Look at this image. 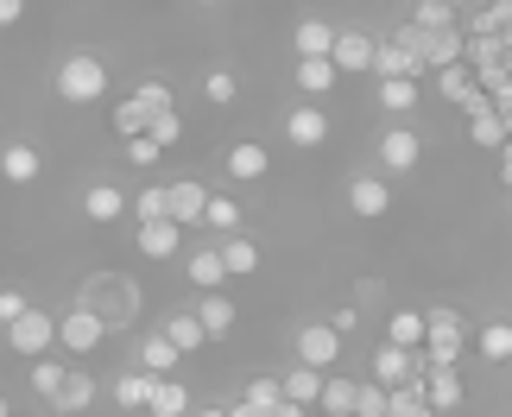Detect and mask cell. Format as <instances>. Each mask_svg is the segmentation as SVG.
<instances>
[{"instance_id": "cell-53", "label": "cell", "mask_w": 512, "mask_h": 417, "mask_svg": "<svg viewBox=\"0 0 512 417\" xmlns=\"http://www.w3.org/2000/svg\"><path fill=\"white\" fill-rule=\"evenodd\" d=\"M272 417H310V411H304V405H291V399H285V405H279V411H272Z\"/></svg>"}, {"instance_id": "cell-50", "label": "cell", "mask_w": 512, "mask_h": 417, "mask_svg": "<svg viewBox=\"0 0 512 417\" xmlns=\"http://www.w3.org/2000/svg\"><path fill=\"white\" fill-rule=\"evenodd\" d=\"M329 329H336V335H342V342H348V329H361V310H354V304H342L336 316H329Z\"/></svg>"}, {"instance_id": "cell-7", "label": "cell", "mask_w": 512, "mask_h": 417, "mask_svg": "<svg viewBox=\"0 0 512 417\" xmlns=\"http://www.w3.org/2000/svg\"><path fill=\"white\" fill-rule=\"evenodd\" d=\"M7 348L19 354V361H51V348H57V316H45V310L19 316V323L7 329Z\"/></svg>"}, {"instance_id": "cell-1", "label": "cell", "mask_w": 512, "mask_h": 417, "mask_svg": "<svg viewBox=\"0 0 512 417\" xmlns=\"http://www.w3.org/2000/svg\"><path fill=\"white\" fill-rule=\"evenodd\" d=\"M83 310H95L108 329H127L133 316H140V291H133V278L127 272H95L89 285H83V297H76Z\"/></svg>"}, {"instance_id": "cell-21", "label": "cell", "mask_w": 512, "mask_h": 417, "mask_svg": "<svg viewBox=\"0 0 512 417\" xmlns=\"http://www.w3.org/2000/svg\"><path fill=\"white\" fill-rule=\"evenodd\" d=\"M38 171H45L38 146H26V139H7V146H0V177H7V184H32Z\"/></svg>"}, {"instance_id": "cell-12", "label": "cell", "mask_w": 512, "mask_h": 417, "mask_svg": "<svg viewBox=\"0 0 512 417\" xmlns=\"http://www.w3.org/2000/svg\"><path fill=\"white\" fill-rule=\"evenodd\" d=\"M285 139H291V146H298V152H317L323 139H329V114H323L317 102L291 108V114H285Z\"/></svg>"}, {"instance_id": "cell-11", "label": "cell", "mask_w": 512, "mask_h": 417, "mask_svg": "<svg viewBox=\"0 0 512 417\" xmlns=\"http://www.w3.org/2000/svg\"><path fill=\"white\" fill-rule=\"evenodd\" d=\"M222 171L234 177V184H260V177L272 171V152L260 146V139H234L228 158H222Z\"/></svg>"}, {"instance_id": "cell-52", "label": "cell", "mask_w": 512, "mask_h": 417, "mask_svg": "<svg viewBox=\"0 0 512 417\" xmlns=\"http://www.w3.org/2000/svg\"><path fill=\"white\" fill-rule=\"evenodd\" d=\"M500 177H506V190H512V139H506V152H500Z\"/></svg>"}, {"instance_id": "cell-4", "label": "cell", "mask_w": 512, "mask_h": 417, "mask_svg": "<svg viewBox=\"0 0 512 417\" xmlns=\"http://www.w3.org/2000/svg\"><path fill=\"white\" fill-rule=\"evenodd\" d=\"M424 354H405V348H392V342H380L373 348V361H367V380H380L386 392H405V386H424Z\"/></svg>"}, {"instance_id": "cell-34", "label": "cell", "mask_w": 512, "mask_h": 417, "mask_svg": "<svg viewBox=\"0 0 512 417\" xmlns=\"http://www.w3.org/2000/svg\"><path fill=\"white\" fill-rule=\"evenodd\" d=\"M203 228H209V234H222V241H234V234H241V203H234V196H209Z\"/></svg>"}, {"instance_id": "cell-8", "label": "cell", "mask_w": 512, "mask_h": 417, "mask_svg": "<svg viewBox=\"0 0 512 417\" xmlns=\"http://www.w3.org/2000/svg\"><path fill=\"white\" fill-rule=\"evenodd\" d=\"M336 361H342V335L329 329V323H304V329H298V367L336 373Z\"/></svg>"}, {"instance_id": "cell-29", "label": "cell", "mask_w": 512, "mask_h": 417, "mask_svg": "<svg viewBox=\"0 0 512 417\" xmlns=\"http://www.w3.org/2000/svg\"><path fill=\"white\" fill-rule=\"evenodd\" d=\"M152 417H190L196 405H190V386L184 380H159L152 386V405H146Z\"/></svg>"}, {"instance_id": "cell-28", "label": "cell", "mask_w": 512, "mask_h": 417, "mask_svg": "<svg viewBox=\"0 0 512 417\" xmlns=\"http://www.w3.org/2000/svg\"><path fill=\"white\" fill-rule=\"evenodd\" d=\"M165 335L177 342V354H184V361H190V354H203V342H209V335H203V323H196V310H177V316H165Z\"/></svg>"}, {"instance_id": "cell-24", "label": "cell", "mask_w": 512, "mask_h": 417, "mask_svg": "<svg viewBox=\"0 0 512 417\" xmlns=\"http://www.w3.org/2000/svg\"><path fill=\"white\" fill-rule=\"evenodd\" d=\"M234 316H241V310H234V297H228V291H209L203 304H196V323H203V335H209V342H222V335H234Z\"/></svg>"}, {"instance_id": "cell-18", "label": "cell", "mask_w": 512, "mask_h": 417, "mask_svg": "<svg viewBox=\"0 0 512 417\" xmlns=\"http://www.w3.org/2000/svg\"><path fill=\"white\" fill-rule=\"evenodd\" d=\"M95 399H102V380L95 373H83V367H70V380H64V392H57V417H76V411H89Z\"/></svg>"}, {"instance_id": "cell-17", "label": "cell", "mask_w": 512, "mask_h": 417, "mask_svg": "<svg viewBox=\"0 0 512 417\" xmlns=\"http://www.w3.org/2000/svg\"><path fill=\"white\" fill-rule=\"evenodd\" d=\"M184 278H190V285H196V291H203V297H209V291H222V285H228V266H222V247H196V253H190V260H184Z\"/></svg>"}, {"instance_id": "cell-33", "label": "cell", "mask_w": 512, "mask_h": 417, "mask_svg": "<svg viewBox=\"0 0 512 417\" xmlns=\"http://www.w3.org/2000/svg\"><path fill=\"white\" fill-rule=\"evenodd\" d=\"M354 399H361V380H342V373H329L317 411H329V417H354Z\"/></svg>"}, {"instance_id": "cell-37", "label": "cell", "mask_w": 512, "mask_h": 417, "mask_svg": "<svg viewBox=\"0 0 512 417\" xmlns=\"http://www.w3.org/2000/svg\"><path fill=\"white\" fill-rule=\"evenodd\" d=\"M133 215H140V228L171 222V196H165V184H146L140 196H133Z\"/></svg>"}, {"instance_id": "cell-32", "label": "cell", "mask_w": 512, "mask_h": 417, "mask_svg": "<svg viewBox=\"0 0 512 417\" xmlns=\"http://www.w3.org/2000/svg\"><path fill=\"white\" fill-rule=\"evenodd\" d=\"M222 247V266H228V278H247V272H260V247L247 241V234H234V241H215Z\"/></svg>"}, {"instance_id": "cell-55", "label": "cell", "mask_w": 512, "mask_h": 417, "mask_svg": "<svg viewBox=\"0 0 512 417\" xmlns=\"http://www.w3.org/2000/svg\"><path fill=\"white\" fill-rule=\"evenodd\" d=\"M0 417H13V411H7V392H0Z\"/></svg>"}, {"instance_id": "cell-25", "label": "cell", "mask_w": 512, "mask_h": 417, "mask_svg": "<svg viewBox=\"0 0 512 417\" xmlns=\"http://www.w3.org/2000/svg\"><path fill=\"white\" fill-rule=\"evenodd\" d=\"M279 386H285V399L291 405H323V386H329V373H310V367H291V373H279Z\"/></svg>"}, {"instance_id": "cell-41", "label": "cell", "mask_w": 512, "mask_h": 417, "mask_svg": "<svg viewBox=\"0 0 512 417\" xmlns=\"http://www.w3.org/2000/svg\"><path fill=\"white\" fill-rule=\"evenodd\" d=\"M133 102H140L152 121H159V114H177V102H171V83H159V76H146L140 89H133Z\"/></svg>"}, {"instance_id": "cell-9", "label": "cell", "mask_w": 512, "mask_h": 417, "mask_svg": "<svg viewBox=\"0 0 512 417\" xmlns=\"http://www.w3.org/2000/svg\"><path fill=\"white\" fill-rule=\"evenodd\" d=\"M165 196H171V222H177V228H203V215H209V190H203V177H171Z\"/></svg>"}, {"instance_id": "cell-43", "label": "cell", "mask_w": 512, "mask_h": 417, "mask_svg": "<svg viewBox=\"0 0 512 417\" xmlns=\"http://www.w3.org/2000/svg\"><path fill=\"white\" fill-rule=\"evenodd\" d=\"M354 417H392V392L380 380H361V399H354Z\"/></svg>"}, {"instance_id": "cell-31", "label": "cell", "mask_w": 512, "mask_h": 417, "mask_svg": "<svg viewBox=\"0 0 512 417\" xmlns=\"http://www.w3.org/2000/svg\"><path fill=\"white\" fill-rule=\"evenodd\" d=\"M475 354H481V361H512V323H481L475 329Z\"/></svg>"}, {"instance_id": "cell-6", "label": "cell", "mask_w": 512, "mask_h": 417, "mask_svg": "<svg viewBox=\"0 0 512 417\" xmlns=\"http://www.w3.org/2000/svg\"><path fill=\"white\" fill-rule=\"evenodd\" d=\"M108 335H114V329H108L95 310H83V304H70L64 316H57V348H64V354H95Z\"/></svg>"}, {"instance_id": "cell-10", "label": "cell", "mask_w": 512, "mask_h": 417, "mask_svg": "<svg viewBox=\"0 0 512 417\" xmlns=\"http://www.w3.org/2000/svg\"><path fill=\"white\" fill-rule=\"evenodd\" d=\"M462 399H468V386H462V367H430V373H424V405L437 411V417L462 411Z\"/></svg>"}, {"instance_id": "cell-38", "label": "cell", "mask_w": 512, "mask_h": 417, "mask_svg": "<svg viewBox=\"0 0 512 417\" xmlns=\"http://www.w3.org/2000/svg\"><path fill=\"white\" fill-rule=\"evenodd\" d=\"M462 7H449V0H418L411 7V26H424V32H443V26H456Z\"/></svg>"}, {"instance_id": "cell-22", "label": "cell", "mask_w": 512, "mask_h": 417, "mask_svg": "<svg viewBox=\"0 0 512 417\" xmlns=\"http://www.w3.org/2000/svg\"><path fill=\"white\" fill-rule=\"evenodd\" d=\"M336 32L342 26H329V19H298L291 45H298V57H336Z\"/></svg>"}, {"instance_id": "cell-56", "label": "cell", "mask_w": 512, "mask_h": 417, "mask_svg": "<svg viewBox=\"0 0 512 417\" xmlns=\"http://www.w3.org/2000/svg\"><path fill=\"white\" fill-rule=\"evenodd\" d=\"M13 417H26V411H13Z\"/></svg>"}, {"instance_id": "cell-3", "label": "cell", "mask_w": 512, "mask_h": 417, "mask_svg": "<svg viewBox=\"0 0 512 417\" xmlns=\"http://www.w3.org/2000/svg\"><path fill=\"white\" fill-rule=\"evenodd\" d=\"M430 316V342H424V367H462V348H468V335H475V329H468L462 323V316L456 310H424Z\"/></svg>"}, {"instance_id": "cell-44", "label": "cell", "mask_w": 512, "mask_h": 417, "mask_svg": "<svg viewBox=\"0 0 512 417\" xmlns=\"http://www.w3.org/2000/svg\"><path fill=\"white\" fill-rule=\"evenodd\" d=\"M247 405L260 411V417H272V411L285 405V386L279 380H247Z\"/></svg>"}, {"instance_id": "cell-30", "label": "cell", "mask_w": 512, "mask_h": 417, "mask_svg": "<svg viewBox=\"0 0 512 417\" xmlns=\"http://www.w3.org/2000/svg\"><path fill=\"white\" fill-rule=\"evenodd\" d=\"M373 70H380V83H399V76H424V70H418V57H411V51H399L392 38H386L380 51H373Z\"/></svg>"}, {"instance_id": "cell-26", "label": "cell", "mask_w": 512, "mask_h": 417, "mask_svg": "<svg viewBox=\"0 0 512 417\" xmlns=\"http://www.w3.org/2000/svg\"><path fill=\"white\" fill-rule=\"evenodd\" d=\"M152 386H159V380H152V373H140V367H133V373H121V380L108 386V399L121 405V411H146V405H152Z\"/></svg>"}, {"instance_id": "cell-42", "label": "cell", "mask_w": 512, "mask_h": 417, "mask_svg": "<svg viewBox=\"0 0 512 417\" xmlns=\"http://www.w3.org/2000/svg\"><path fill=\"white\" fill-rule=\"evenodd\" d=\"M437 95H443V102H468V95H475V70H468V64H456V70H443L437 76Z\"/></svg>"}, {"instance_id": "cell-14", "label": "cell", "mask_w": 512, "mask_h": 417, "mask_svg": "<svg viewBox=\"0 0 512 417\" xmlns=\"http://www.w3.org/2000/svg\"><path fill=\"white\" fill-rule=\"evenodd\" d=\"M418 158H424V139L411 127H386L380 133V165L386 171H418Z\"/></svg>"}, {"instance_id": "cell-40", "label": "cell", "mask_w": 512, "mask_h": 417, "mask_svg": "<svg viewBox=\"0 0 512 417\" xmlns=\"http://www.w3.org/2000/svg\"><path fill=\"white\" fill-rule=\"evenodd\" d=\"M64 380H70V367H57V361H32V392L45 405H57V392H64Z\"/></svg>"}, {"instance_id": "cell-16", "label": "cell", "mask_w": 512, "mask_h": 417, "mask_svg": "<svg viewBox=\"0 0 512 417\" xmlns=\"http://www.w3.org/2000/svg\"><path fill=\"white\" fill-rule=\"evenodd\" d=\"M386 342L405 348V354H424V342H430V316H424V310H392V316H386Z\"/></svg>"}, {"instance_id": "cell-46", "label": "cell", "mask_w": 512, "mask_h": 417, "mask_svg": "<svg viewBox=\"0 0 512 417\" xmlns=\"http://www.w3.org/2000/svg\"><path fill=\"white\" fill-rule=\"evenodd\" d=\"M392 417H437L424 405V386H405V392H392Z\"/></svg>"}, {"instance_id": "cell-5", "label": "cell", "mask_w": 512, "mask_h": 417, "mask_svg": "<svg viewBox=\"0 0 512 417\" xmlns=\"http://www.w3.org/2000/svg\"><path fill=\"white\" fill-rule=\"evenodd\" d=\"M468 64V32L462 26H443V32H424L418 26V70L424 76H443V70H456Z\"/></svg>"}, {"instance_id": "cell-27", "label": "cell", "mask_w": 512, "mask_h": 417, "mask_svg": "<svg viewBox=\"0 0 512 417\" xmlns=\"http://www.w3.org/2000/svg\"><path fill=\"white\" fill-rule=\"evenodd\" d=\"M133 247H140L146 260H171V253L184 247V228H177V222H152V228L133 234Z\"/></svg>"}, {"instance_id": "cell-54", "label": "cell", "mask_w": 512, "mask_h": 417, "mask_svg": "<svg viewBox=\"0 0 512 417\" xmlns=\"http://www.w3.org/2000/svg\"><path fill=\"white\" fill-rule=\"evenodd\" d=\"M190 417H228V405H203V411H190Z\"/></svg>"}, {"instance_id": "cell-47", "label": "cell", "mask_w": 512, "mask_h": 417, "mask_svg": "<svg viewBox=\"0 0 512 417\" xmlns=\"http://www.w3.org/2000/svg\"><path fill=\"white\" fill-rule=\"evenodd\" d=\"M19 316H32V297L7 285V291H0V329H13V323H19Z\"/></svg>"}, {"instance_id": "cell-49", "label": "cell", "mask_w": 512, "mask_h": 417, "mask_svg": "<svg viewBox=\"0 0 512 417\" xmlns=\"http://www.w3.org/2000/svg\"><path fill=\"white\" fill-rule=\"evenodd\" d=\"M159 139H133V146H127V158H133V165H140V171H152V165H159Z\"/></svg>"}, {"instance_id": "cell-13", "label": "cell", "mask_w": 512, "mask_h": 417, "mask_svg": "<svg viewBox=\"0 0 512 417\" xmlns=\"http://www.w3.org/2000/svg\"><path fill=\"white\" fill-rule=\"evenodd\" d=\"M373 32H361V26H342L336 32V57H329V64H336L342 76H354V70H373Z\"/></svg>"}, {"instance_id": "cell-15", "label": "cell", "mask_w": 512, "mask_h": 417, "mask_svg": "<svg viewBox=\"0 0 512 417\" xmlns=\"http://www.w3.org/2000/svg\"><path fill=\"white\" fill-rule=\"evenodd\" d=\"M177 367H184V354H177V342L165 329H152L140 342V373H152V380H177Z\"/></svg>"}, {"instance_id": "cell-23", "label": "cell", "mask_w": 512, "mask_h": 417, "mask_svg": "<svg viewBox=\"0 0 512 417\" xmlns=\"http://www.w3.org/2000/svg\"><path fill=\"white\" fill-rule=\"evenodd\" d=\"M348 209L367 215V222H373V215H386L392 209V184H386V177H354V184H348Z\"/></svg>"}, {"instance_id": "cell-19", "label": "cell", "mask_w": 512, "mask_h": 417, "mask_svg": "<svg viewBox=\"0 0 512 417\" xmlns=\"http://www.w3.org/2000/svg\"><path fill=\"white\" fill-rule=\"evenodd\" d=\"M127 209H133V203H127V190H121V184H89V190H83V215H89V222H102V228H108V222H121Z\"/></svg>"}, {"instance_id": "cell-36", "label": "cell", "mask_w": 512, "mask_h": 417, "mask_svg": "<svg viewBox=\"0 0 512 417\" xmlns=\"http://www.w3.org/2000/svg\"><path fill=\"white\" fill-rule=\"evenodd\" d=\"M114 133H121L127 146H133V139H146V133H152V114L127 95V102H114Z\"/></svg>"}, {"instance_id": "cell-51", "label": "cell", "mask_w": 512, "mask_h": 417, "mask_svg": "<svg viewBox=\"0 0 512 417\" xmlns=\"http://www.w3.org/2000/svg\"><path fill=\"white\" fill-rule=\"evenodd\" d=\"M19 19H26V7H19V0H0V26H19Z\"/></svg>"}, {"instance_id": "cell-2", "label": "cell", "mask_w": 512, "mask_h": 417, "mask_svg": "<svg viewBox=\"0 0 512 417\" xmlns=\"http://www.w3.org/2000/svg\"><path fill=\"white\" fill-rule=\"evenodd\" d=\"M102 95H108V64L95 51H70L64 64H57V102L89 108V102H102Z\"/></svg>"}, {"instance_id": "cell-39", "label": "cell", "mask_w": 512, "mask_h": 417, "mask_svg": "<svg viewBox=\"0 0 512 417\" xmlns=\"http://www.w3.org/2000/svg\"><path fill=\"white\" fill-rule=\"evenodd\" d=\"M380 108H386V114H411V108H418V76H399V83H380Z\"/></svg>"}, {"instance_id": "cell-48", "label": "cell", "mask_w": 512, "mask_h": 417, "mask_svg": "<svg viewBox=\"0 0 512 417\" xmlns=\"http://www.w3.org/2000/svg\"><path fill=\"white\" fill-rule=\"evenodd\" d=\"M146 139H159V146L171 152L177 139H184V121H177V114H159V121H152V133H146Z\"/></svg>"}, {"instance_id": "cell-35", "label": "cell", "mask_w": 512, "mask_h": 417, "mask_svg": "<svg viewBox=\"0 0 512 417\" xmlns=\"http://www.w3.org/2000/svg\"><path fill=\"white\" fill-rule=\"evenodd\" d=\"M468 139H475L481 152H506V127H500V114H494V108L468 114Z\"/></svg>"}, {"instance_id": "cell-45", "label": "cell", "mask_w": 512, "mask_h": 417, "mask_svg": "<svg viewBox=\"0 0 512 417\" xmlns=\"http://www.w3.org/2000/svg\"><path fill=\"white\" fill-rule=\"evenodd\" d=\"M203 95H209L215 108H234V95H241V83H234L228 70H209V76H203Z\"/></svg>"}, {"instance_id": "cell-20", "label": "cell", "mask_w": 512, "mask_h": 417, "mask_svg": "<svg viewBox=\"0 0 512 417\" xmlns=\"http://www.w3.org/2000/svg\"><path fill=\"white\" fill-rule=\"evenodd\" d=\"M291 83L304 89V102H323V95L342 83V70L329 64V57H298V76H291Z\"/></svg>"}]
</instances>
